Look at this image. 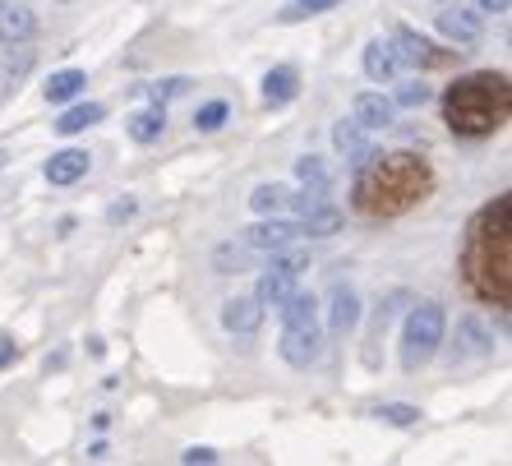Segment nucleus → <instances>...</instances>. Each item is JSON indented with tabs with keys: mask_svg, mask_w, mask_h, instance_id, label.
<instances>
[{
	"mask_svg": "<svg viewBox=\"0 0 512 466\" xmlns=\"http://www.w3.org/2000/svg\"><path fill=\"white\" fill-rule=\"evenodd\" d=\"M102 116H107V111L97 107V102H74V107H65V116L56 120V130L60 134H79V130H88V125H97Z\"/></svg>",
	"mask_w": 512,
	"mask_h": 466,
	"instance_id": "nucleus-24",
	"label": "nucleus"
},
{
	"mask_svg": "<svg viewBox=\"0 0 512 466\" xmlns=\"http://www.w3.org/2000/svg\"><path fill=\"white\" fill-rule=\"evenodd\" d=\"M14 356H19V347H14V337L0 333V370H5V365H14Z\"/></svg>",
	"mask_w": 512,
	"mask_h": 466,
	"instance_id": "nucleus-36",
	"label": "nucleus"
},
{
	"mask_svg": "<svg viewBox=\"0 0 512 466\" xmlns=\"http://www.w3.org/2000/svg\"><path fill=\"white\" fill-rule=\"evenodd\" d=\"M263 305L254 296H231L227 305H222V328L227 333H236V337H250V333H259L263 328Z\"/></svg>",
	"mask_w": 512,
	"mask_h": 466,
	"instance_id": "nucleus-12",
	"label": "nucleus"
},
{
	"mask_svg": "<svg viewBox=\"0 0 512 466\" xmlns=\"http://www.w3.org/2000/svg\"><path fill=\"white\" fill-rule=\"evenodd\" d=\"M5 162H10V153H5V148H0V171H5Z\"/></svg>",
	"mask_w": 512,
	"mask_h": 466,
	"instance_id": "nucleus-38",
	"label": "nucleus"
},
{
	"mask_svg": "<svg viewBox=\"0 0 512 466\" xmlns=\"http://www.w3.org/2000/svg\"><path fill=\"white\" fill-rule=\"evenodd\" d=\"M342 231V208H333L328 199H314L310 208H300V222H296V236L305 240H328Z\"/></svg>",
	"mask_w": 512,
	"mask_h": 466,
	"instance_id": "nucleus-8",
	"label": "nucleus"
},
{
	"mask_svg": "<svg viewBox=\"0 0 512 466\" xmlns=\"http://www.w3.org/2000/svg\"><path fill=\"white\" fill-rule=\"evenodd\" d=\"M439 33L448 37V42H457V47H476L480 42V14H471V10H462L457 0H448V10H439Z\"/></svg>",
	"mask_w": 512,
	"mask_h": 466,
	"instance_id": "nucleus-10",
	"label": "nucleus"
},
{
	"mask_svg": "<svg viewBox=\"0 0 512 466\" xmlns=\"http://www.w3.org/2000/svg\"><path fill=\"white\" fill-rule=\"evenodd\" d=\"M125 134H130L134 144H157V139L167 134V107H162V102H148V107L130 111V116H125Z\"/></svg>",
	"mask_w": 512,
	"mask_h": 466,
	"instance_id": "nucleus-14",
	"label": "nucleus"
},
{
	"mask_svg": "<svg viewBox=\"0 0 512 466\" xmlns=\"http://www.w3.org/2000/svg\"><path fill=\"white\" fill-rule=\"evenodd\" d=\"M250 208L259 217H277V213H291L296 208V190H286V185H259V190L250 194Z\"/></svg>",
	"mask_w": 512,
	"mask_h": 466,
	"instance_id": "nucleus-22",
	"label": "nucleus"
},
{
	"mask_svg": "<svg viewBox=\"0 0 512 466\" xmlns=\"http://www.w3.org/2000/svg\"><path fill=\"white\" fill-rule=\"evenodd\" d=\"M429 167L411 153H374L356 171V204L370 217H397L429 194Z\"/></svg>",
	"mask_w": 512,
	"mask_h": 466,
	"instance_id": "nucleus-2",
	"label": "nucleus"
},
{
	"mask_svg": "<svg viewBox=\"0 0 512 466\" xmlns=\"http://www.w3.org/2000/svg\"><path fill=\"white\" fill-rule=\"evenodd\" d=\"M439 5H448V0H439Z\"/></svg>",
	"mask_w": 512,
	"mask_h": 466,
	"instance_id": "nucleus-39",
	"label": "nucleus"
},
{
	"mask_svg": "<svg viewBox=\"0 0 512 466\" xmlns=\"http://www.w3.org/2000/svg\"><path fill=\"white\" fill-rule=\"evenodd\" d=\"M374 416L388 420V425H397V430L420 425V407H406V402H383V407H374Z\"/></svg>",
	"mask_w": 512,
	"mask_h": 466,
	"instance_id": "nucleus-29",
	"label": "nucleus"
},
{
	"mask_svg": "<svg viewBox=\"0 0 512 466\" xmlns=\"http://www.w3.org/2000/svg\"><path fill=\"white\" fill-rule=\"evenodd\" d=\"M291 240H296V222H286L282 213L259 217V222L245 231V245H250L254 254H273V250H282V245H291Z\"/></svg>",
	"mask_w": 512,
	"mask_h": 466,
	"instance_id": "nucleus-7",
	"label": "nucleus"
},
{
	"mask_svg": "<svg viewBox=\"0 0 512 466\" xmlns=\"http://www.w3.org/2000/svg\"><path fill=\"white\" fill-rule=\"evenodd\" d=\"M245 254H250V245H245V250H236V245H217L213 250V268L217 273H245Z\"/></svg>",
	"mask_w": 512,
	"mask_h": 466,
	"instance_id": "nucleus-30",
	"label": "nucleus"
},
{
	"mask_svg": "<svg viewBox=\"0 0 512 466\" xmlns=\"http://www.w3.org/2000/svg\"><path fill=\"white\" fill-rule=\"evenodd\" d=\"M351 120H356L360 130H388L397 120V102L393 97H383V93H360L356 97V107H351Z\"/></svg>",
	"mask_w": 512,
	"mask_h": 466,
	"instance_id": "nucleus-13",
	"label": "nucleus"
},
{
	"mask_svg": "<svg viewBox=\"0 0 512 466\" xmlns=\"http://www.w3.org/2000/svg\"><path fill=\"white\" fill-rule=\"evenodd\" d=\"M443 328H448V319H443V305H434V300H420L416 310L406 314V328H402V370L406 374L425 370L429 360H434V351L443 347Z\"/></svg>",
	"mask_w": 512,
	"mask_h": 466,
	"instance_id": "nucleus-5",
	"label": "nucleus"
},
{
	"mask_svg": "<svg viewBox=\"0 0 512 466\" xmlns=\"http://www.w3.org/2000/svg\"><path fill=\"white\" fill-rule=\"evenodd\" d=\"M508 107H512V88L503 74H466L443 93V120L462 139L494 134L508 120Z\"/></svg>",
	"mask_w": 512,
	"mask_h": 466,
	"instance_id": "nucleus-3",
	"label": "nucleus"
},
{
	"mask_svg": "<svg viewBox=\"0 0 512 466\" xmlns=\"http://www.w3.org/2000/svg\"><path fill=\"white\" fill-rule=\"evenodd\" d=\"M291 291H296V277L282 273V268H263L259 287H254V300H259L263 310H277V305H282Z\"/></svg>",
	"mask_w": 512,
	"mask_h": 466,
	"instance_id": "nucleus-21",
	"label": "nucleus"
},
{
	"mask_svg": "<svg viewBox=\"0 0 512 466\" xmlns=\"http://www.w3.org/2000/svg\"><path fill=\"white\" fill-rule=\"evenodd\" d=\"M111 227H120V222H130L134 217V199H120V204H111Z\"/></svg>",
	"mask_w": 512,
	"mask_h": 466,
	"instance_id": "nucleus-35",
	"label": "nucleus"
},
{
	"mask_svg": "<svg viewBox=\"0 0 512 466\" xmlns=\"http://www.w3.org/2000/svg\"><path fill=\"white\" fill-rule=\"evenodd\" d=\"M28 70H33V51H28L24 42H5V47H0V93H10V88L24 84Z\"/></svg>",
	"mask_w": 512,
	"mask_h": 466,
	"instance_id": "nucleus-18",
	"label": "nucleus"
},
{
	"mask_svg": "<svg viewBox=\"0 0 512 466\" xmlns=\"http://www.w3.org/2000/svg\"><path fill=\"white\" fill-rule=\"evenodd\" d=\"M296 93H300L296 65H277V70L263 74V102H268V107H286Z\"/></svg>",
	"mask_w": 512,
	"mask_h": 466,
	"instance_id": "nucleus-20",
	"label": "nucleus"
},
{
	"mask_svg": "<svg viewBox=\"0 0 512 466\" xmlns=\"http://www.w3.org/2000/svg\"><path fill=\"white\" fill-rule=\"evenodd\" d=\"M512 199L499 194L489 208H480L476 222L466 227L462 245V273L471 282V291L494 305H508L512 296V227H508Z\"/></svg>",
	"mask_w": 512,
	"mask_h": 466,
	"instance_id": "nucleus-1",
	"label": "nucleus"
},
{
	"mask_svg": "<svg viewBox=\"0 0 512 466\" xmlns=\"http://www.w3.org/2000/svg\"><path fill=\"white\" fill-rule=\"evenodd\" d=\"M333 5H342V0H291L286 10H277V19L282 24H300V19H314V14L333 10Z\"/></svg>",
	"mask_w": 512,
	"mask_h": 466,
	"instance_id": "nucleus-27",
	"label": "nucleus"
},
{
	"mask_svg": "<svg viewBox=\"0 0 512 466\" xmlns=\"http://www.w3.org/2000/svg\"><path fill=\"white\" fill-rule=\"evenodd\" d=\"M227 116H231L227 102H203V107L194 111V130H199V134H217L222 125H227Z\"/></svg>",
	"mask_w": 512,
	"mask_h": 466,
	"instance_id": "nucleus-28",
	"label": "nucleus"
},
{
	"mask_svg": "<svg viewBox=\"0 0 512 466\" xmlns=\"http://www.w3.org/2000/svg\"><path fill=\"white\" fill-rule=\"evenodd\" d=\"M277 314H282V342H277L282 360L291 365V370H310L314 360H319V351H323L319 300H314L310 291H291V296L277 305Z\"/></svg>",
	"mask_w": 512,
	"mask_h": 466,
	"instance_id": "nucleus-4",
	"label": "nucleus"
},
{
	"mask_svg": "<svg viewBox=\"0 0 512 466\" xmlns=\"http://www.w3.org/2000/svg\"><path fill=\"white\" fill-rule=\"evenodd\" d=\"M328 328H333L337 337H346V333H356V328H360V296H356V287L337 282V287L328 291Z\"/></svg>",
	"mask_w": 512,
	"mask_h": 466,
	"instance_id": "nucleus-9",
	"label": "nucleus"
},
{
	"mask_svg": "<svg viewBox=\"0 0 512 466\" xmlns=\"http://www.w3.org/2000/svg\"><path fill=\"white\" fill-rule=\"evenodd\" d=\"M360 65H365V79H370V84H397V74H402V65H397V56H393V42H383V37H374L370 47H365Z\"/></svg>",
	"mask_w": 512,
	"mask_h": 466,
	"instance_id": "nucleus-15",
	"label": "nucleus"
},
{
	"mask_svg": "<svg viewBox=\"0 0 512 466\" xmlns=\"http://www.w3.org/2000/svg\"><path fill=\"white\" fill-rule=\"evenodd\" d=\"M185 93V79H157V84H143V97H153V102H162L167 107V97Z\"/></svg>",
	"mask_w": 512,
	"mask_h": 466,
	"instance_id": "nucleus-33",
	"label": "nucleus"
},
{
	"mask_svg": "<svg viewBox=\"0 0 512 466\" xmlns=\"http://www.w3.org/2000/svg\"><path fill=\"white\" fill-rule=\"evenodd\" d=\"M84 88H88V74L84 70H56L47 79V88H42V93H47V102H56V107H60V102H74Z\"/></svg>",
	"mask_w": 512,
	"mask_h": 466,
	"instance_id": "nucleus-23",
	"label": "nucleus"
},
{
	"mask_svg": "<svg viewBox=\"0 0 512 466\" xmlns=\"http://www.w3.org/2000/svg\"><path fill=\"white\" fill-rule=\"evenodd\" d=\"M333 144H337V153L351 162V171H360L365 162H370L379 148L370 144V130H360L356 120H337V130H333Z\"/></svg>",
	"mask_w": 512,
	"mask_h": 466,
	"instance_id": "nucleus-11",
	"label": "nucleus"
},
{
	"mask_svg": "<svg viewBox=\"0 0 512 466\" xmlns=\"http://www.w3.org/2000/svg\"><path fill=\"white\" fill-rule=\"evenodd\" d=\"M406 300H411V296H406V291H393V296L383 300V305H379V314H374V333H379V337L388 333V323L397 319V310H402Z\"/></svg>",
	"mask_w": 512,
	"mask_h": 466,
	"instance_id": "nucleus-31",
	"label": "nucleus"
},
{
	"mask_svg": "<svg viewBox=\"0 0 512 466\" xmlns=\"http://www.w3.org/2000/svg\"><path fill=\"white\" fill-rule=\"evenodd\" d=\"M429 97H434V93H429V84H397L393 102H397V107H425Z\"/></svg>",
	"mask_w": 512,
	"mask_h": 466,
	"instance_id": "nucleus-32",
	"label": "nucleus"
},
{
	"mask_svg": "<svg viewBox=\"0 0 512 466\" xmlns=\"http://www.w3.org/2000/svg\"><path fill=\"white\" fill-rule=\"evenodd\" d=\"M296 180L305 185L310 194H328V185H333V176H328V167H323V157H300L296 162Z\"/></svg>",
	"mask_w": 512,
	"mask_h": 466,
	"instance_id": "nucleus-25",
	"label": "nucleus"
},
{
	"mask_svg": "<svg viewBox=\"0 0 512 466\" xmlns=\"http://www.w3.org/2000/svg\"><path fill=\"white\" fill-rule=\"evenodd\" d=\"M37 33V19L28 0H0V42H28Z\"/></svg>",
	"mask_w": 512,
	"mask_h": 466,
	"instance_id": "nucleus-16",
	"label": "nucleus"
},
{
	"mask_svg": "<svg viewBox=\"0 0 512 466\" xmlns=\"http://www.w3.org/2000/svg\"><path fill=\"white\" fill-rule=\"evenodd\" d=\"M457 337H462V347L453 351V365H466V360H480V356H489V351H494L489 333L480 328V319H471V314L457 323Z\"/></svg>",
	"mask_w": 512,
	"mask_h": 466,
	"instance_id": "nucleus-19",
	"label": "nucleus"
},
{
	"mask_svg": "<svg viewBox=\"0 0 512 466\" xmlns=\"http://www.w3.org/2000/svg\"><path fill=\"white\" fill-rule=\"evenodd\" d=\"M88 162H93V157H88L84 148H65V153H51L47 157L42 176H47L51 185H74V180L88 176Z\"/></svg>",
	"mask_w": 512,
	"mask_h": 466,
	"instance_id": "nucleus-17",
	"label": "nucleus"
},
{
	"mask_svg": "<svg viewBox=\"0 0 512 466\" xmlns=\"http://www.w3.org/2000/svg\"><path fill=\"white\" fill-rule=\"evenodd\" d=\"M480 10L485 14H508V0H480Z\"/></svg>",
	"mask_w": 512,
	"mask_h": 466,
	"instance_id": "nucleus-37",
	"label": "nucleus"
},
{
	"mask_svg": "<svg viewBox=\"0 0 512 466\" xmlns=\"http://www.w3.org/2000/svg\"><path fill=\"white\" fill-rule=\"evenodd\" d=\"M268 268H282V273L300 277V273H305V268H310V254H305V250H296V240H291V245H282V250H273V254H268Z\"/></svg>",
	"mask_w": 512,
	"mask_h": 466,
	"instance_id": "nucleus-26",
	"label": "nucleus"
},
{
	"mask_svg": "<svg viewBox=\"0 0 512 466\" xmlns=\"http://www.w3.org/2000/svg\"><path fill=\"white\" fill-rule=\"evenodd\" d=\"M180 462H185V466H213L217 462V453H213V448H185V453H180Z\"/></svg>",
	"mask_w": 512,
	"mask_h": 466,
	"instance_id": "nucleus-34",
	"label": "nucleus"
},
{
	"mask_svg": "<svg viewBox=\"0 0 512 466\" xmlns=\"http://www.w3.org/2000/svg\"><path fill=\"white\" fill-rule=\"evenodd\" d=\"M393 56H397V65H406V70H434L443 60V51L429 42L425 33H416V28H397L393 33Z\"/></svg>",
	"mask_w": 512,
	"mask_h": 466,
	"instance_id": "nucleus-6",
	"label": "nucleus"
}]
</instances>
